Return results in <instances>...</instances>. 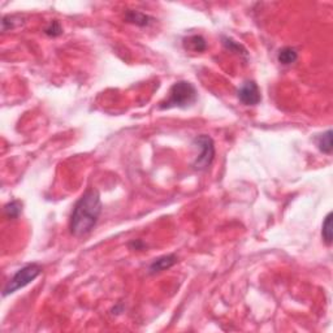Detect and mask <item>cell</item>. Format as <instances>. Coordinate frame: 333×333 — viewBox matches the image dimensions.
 I'll return each instance as SVG.
<instances>
[{
    "label": "cell",
    "instance_id": "obj_4",
    "mask_svg": "<svg viewBox=\"0 0 333 333\" xmlns=\"http://www.w3.org/2000/svg\"><path fill=\"white\" fill-rule=\"evenodd\" d=\"M193 146L198 150L193 167L198 171H206L211 167L215 159V143L213 140L207 134H201L194 138Z\"/></svg>",
    "mask_w": 333,
    "mask_h": 333
},
{
    "label": "cell",
    "instance_id": "obj_13",
    "mask_svg": "<svg viewBox=\"0 0 333 333\" xmlns=\"http://www.w3.org/2000/svg\"><path fill=\"white\" fill-rule=\"evenodd\" d=\"M23 212V203L20 201H12L4 206V213L8 219H17Z\"/></svg>",
    "mask_w": 333,
    "mask_h": 333
},
{
    "label": "cell",
    "instance_id": "obj_8",
    "mask_svg": "<svg viewBox=\"0 0 333 333\" xmlns=\"http://www.w3.org/2000/svg\"><path fill=\"white\" fill-rule=\"evenodd\" d=\"M184 47L194 52H203L207 48V43L202 35H190L184 40Z\"/></svg>",
    "mask_w": 333,
    "mask_h": 333
},
{
    "label": "cell",
    "instance_id": "obj_3",
    "mask_svg": "<svg viewBox=\"0 0 333 333\" xmlns=\"http://www.w3.org/2000/svg\"><path fill=\"white\" fill-rule=\"evenodd\" d=\"M42 273V267L36 263H30L24 266L23 268H20L16 273L12 276V279H9L8 283L6 284V286L3 288V297L11 296V294L16 293L17 290L25 288L29 284L33 283L36 277Z\"/></svg>",
    "mask_w": 333,
    "mask_h": 333
},
{
    "label": "cell",
    "instance_id": "obj_12",
    "mask_svg": "<svg viewBox=\"0 0 333 333\" xmlns=\"http://www.w3.org/2000/svg\"><path fill=\"white\" fill-rule=\"evenodd\" d=\"M322 237L323 241L327 246H330L332 245V212L328 213L325 216L324 221H323V227H322Z\"/></svg>",
    "mask_w": 333,
    "mask_h": 333
},
{
    "label": "cell",
    "instance_id": "obj_10",
    "mask_svg": "<svg viewBox=\"0 0 333 333\" xmlns=\"http://www.w3.org/2000/svg\"><path fill=\"white\" fill-rule=\"evenodd\" d=\"M277 60L283 65H290L298 60V52L293 47H284L277 53Z\"/></svg>",
    "mask_w": 333,
    "mask_h": 333
},
{
    "label": "cell",
    "instance_id": "obj_1",
    "mask_svg": "<svg viewBox=\"0 0 333 333\" xmlns=\"http://www.w3.org/2000/svg\"><path fill=\"white\" fill-rule=\"evenodd\" d=\"M103 205L101 194L96 189H87L81 198L76 202L70 215V233L74 237L89 234L101 218Z\"/></svg>",
    "mask_w": 333,
    "mask_h": 333
},
{
    "label": "cell",
    "instance_id": "obj_11",
    "mask_svg": "<svg viewBox=\"0 0 333 333\" xmlns=\"http://www.w3.org/2000/svg\"><path fill=\"white\" fill-rule=\"evenodd\" d=\"M223 45H224V47L227 48V50H229L230 52L237 53L240 56H249V52H247L246 48L242 45H240L238 42H236L234 40L229 38V36H223Z\"/></svg>",
    "mask_w": 333,
    "mask_h": 333
},
{
    "label": "cell",
    "instance_id": "obj_9",
    "mask_svg": "<svg viewBox=\"0 0 333 333\" xmlns=\"http://www.w3.org/2000/svg\"><path fill=\"white\" fill-rule=\"evenodd\" d=\"M315 142H317L318 149H319L320 152L325 155L332 154V130L328 129L327 132L323 133V134H319L317 138H315Z\"/></svg>",
    "mask_w": 333,
    "mask_h": 333
},
{
    "label": "cell",
    "instance_id": "obj_6",
    "mask_svg": "<svg viewBox=\"0 0 333 333\" xmlns=\"http://www.w3.org/2000/svg\"><path fill=\"white\" fill-rule=\"evenodd\" d=\"M177 262H179V259H177L176 254H167L163 255V257L156 258V259H154V261L150 263L149 273L156 275L163 271H167V269L172 268Z\"/></svg>",
    "mask_w": 333,
    "mask_h": 333
},
{
    "label": "cell",
    "instance_id": "obj_5",
    "mask_svg": "<svg viewBox=\"0 0 333 333\" xmlns=\"http://www.w3.org/2000/svg\"><path fill=\"white\" fill-rule=\"evenodd\" d=\"M238 99L245 106H257L261 103L262 95L259 86L255 81H246L238 89Z\"/></svg>",
    "mask_w": 333,
    "mask_h": 333
},
{
    "label": "cell",
    "instance_id": "obj_14",
    "mask_svg": "<svg viewBox=\"0 0 333 333\" xmlns=\"http://www.w3.org/2000/svg\"><path fill=\"white\" fill-rule=\"evenodd\" d=\"M45 34L48 36H52V38H55V36H59L63 34V28L62 25H60L59 21H51L50 24H48L47 26H46L45 29Z\"/></svg>",
    "mask_w": 333,
    "mask_h": 333
},
{
    "label": "cell",
    "instance_id": "obj_7",
    "mask_svg": "<svg viewBox=\"0 0 333 333\" xmlns=\"http://www.w3.org/2000/svg\"><path fill=\"white\" fill-rule=\"evenodd\" d=\"M125 20L130 24L145 28V26H150L154 23V18L150 17L149 14H145L140 11H128L125 13Z\"/></svg>",
    "mask_w": 333,
    "mask_h": 333
},
{
    "label": "cell",
    "instance_id": "obj_2",
    "mask_svg": "<svg viewBox=\"0 0 333 333\" xmlns=\"http://www.w3.org/2000/svg\"><path fill=\"white\" fill-rule=\"evenodd\" d=\"M198 99V91L195 86L189 81H179L169 89L168 96L159 106L160 109L189 108Z\"/></svg>",
    "mask_w": 333,
    "mask_h": 333
}]
</instances>
